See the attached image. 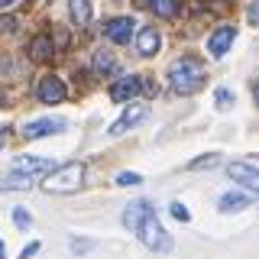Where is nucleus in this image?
<instances>
[{
    "label": "nucleus",
    "mask_w": 259,
    "mask_h": 259,
    "mask_svg": "<svg viewBox=\"0 0 259 259\" xmlns=\"http://www.w3.org/2000/svg\"><path fill=\"white\" fill-rule=\"evenodd\" d=\"M204 81H207V71L194 55H185V59L172 62V68H168V84H172L175 94H194L204 88Z\"/></svg>",
    "instance_id": "obj_1"
},
{
    "label": "nucleus",
    "mask_w": 259,
    "mask_h": 259,
    "mask_svg": "<svg viewBox=\"0 0 259 259\" xmlns=\"http://www.w3.org/2000/svg\"><path fill=\"white\" fill-rule=\"evenodd\" d=\"M133 233L140 237V243H143L146 249H152V253H168V249H172V237H168V230L159 224L156 207H149L140 217V224L133 227Z\"/></svg>",
    "instance_id": "obj_2"
},
{
    "label": "nucleus",
    "mask_w": 259,
    "mask_h": 259,
    "mask_svg": "<svg viewBox=\"0 0 259 259\" xmlns=\"http://www.w3.org/2000/svg\"><path fill=\"white\" fill-rule=\"evenodd\" d=\"M84 185V165L81 162H68V165H59L49 172V178L42 182V188L49 194H71Z\"/></svg>",
    "instance_id": "obj_3"
},
{
    "label": "nucleus",
    "mask_w": 259,
    "mask_h": 259,
    "mask_svg": "<svg viewBox=\"0 0 259 259\" xmlns=\"http://www.w3.org/2000/svg\"><path fill=\"white\" fill-rule=\"evenodd\" d=\"M227 175H230L237 185H243V188H249L253 194H259V168L256 165H249V162H230V165H227Z\"/></svg>",
    "instance_id": "obj_4"
},
{
    "label": "nucleus",
    "mask_w": 259,
    "mask_h": 259,
    "mask_svg": "<svg viewBox=\"0 0 259 259\" xmlns=\"http://www.w3.org/2000/svg\"><path fill=\"white\" fill-rule=\"evenodd\" d=\"M65 81L62 78H55V75H46L42 81H39V88H36V97L42 104H62L65 101Z\"/></svg>",
    "instance_id": "obj_5"
},
{
    "label": "nucleus",
    "mask_w": 259,
    "mask_h": 259,
    "mask_svg": "<svg viewBox=\"0 0 259 259\" xmlns=\"http://www.w3.org/2000/svg\"><path fill=\"white\" fill-rule=\"evenodd\" d=\"M146 117H149V107H146V104H130L123 110V117L110 126V136H120V133H126V130H133L136 123H143Z\"/></svg>",
    "instance_id": "obj_6"
},
{
    "label": "nucleus",
    "mask_w": 259,
    "mask_h": 259,
    "mask_svg": "<svg viewBox=\"0 0 259 259\" xmlns=\"http://www.w3.org/2000/svg\"><path fill=\"white\" fill-rule=\"evenodd\" d=\"M133 29H136L133 16H117V20H107V23H104V36H107L110 42H130Z\"/></svg>",
    "instance_id": "obj_7"
},
{
    "label": "nucleus",
    "mask_w": 259,
    "mask_h": 259,
    "mask_svg": "<svg viewBox=\"0 0 259 259\" xmlns=\"http://www.w3.org/2000/svg\"><path fill=\"white\" fill-rule=\"evenodd\" d=\"M233 39H237V29H233V26L214 29V32H210V39H207V52L214 55V59H221V55H227V49L233 46Z\"/></svg>",
    "instance_id": "obj_8"
},
{
    "label": "nucleus",
    "mask_w": 259,
    "mask_h": 259,
    "mask_svg": "<svg viewBox=\"0 0 259 259\" xmlns=\"http://www.w3.org/2000/svg\"><path fill=\"white\" fill-rule=\"evenodd\" d=\"M65 130V120H32V123L23 126V136L26 140H42V136H52V133H62Z\"/></svg>",
    "instance_id": "obj_9"
},
{
    "label": "nucleus",
    "mask_w": 259,
    "mask_h": 259,
    "mask_svg": "<svg viewBox=\"0 0 259 259\" xmlns=\"http://www.w3.org/2000/svg\"><path fill=\"white\" fill-rule=\"evenodd\" d=\"M140 91H143V78H136V75H126V78H120L117 84L110 88V101L123 104V101H130V97H136Z\"/></svg>",
    "instance_id": "obj_10"
},
{
    "label": "nucleus",
    "mask_w": 259,
    "mask_h": 259,
    "mask_svg": "<svg viewBox=\"0 0 259 259\" xmlns=\"http://www.w3.org/2000/svg\"><path fill=\"white\" fill-rule=\"evenodd\" d=\"M13 172H23V175L39 178V175L52 172V162H49V159H39V156H20V159L13 162Z\"/></svg>",
    "instance_id": "obj_11"
},
{
    "label": "nucleus",
    "mask_w": 259,
    "mask_h": 259,
    "mask_svg": "<svg viewBox=\"0 0 259 259\" xmlns=\"http://www.w3.org/2000/svg\"><path fill=\"white\" fill-rule=\"evenodd\" d=\"M162 49V36L152 26H146V29H140L136 32V52L140 55H146V59H149V55H156Z\"/></svg>",
    "instance_id": "obj_12"
},
{
    "label": "nucleus",
    "mask_w": 259,
    "mask_h": 259,
    "mask_svg": "<svg viewBox=\"0 0 259 259\" xmlns=\"http://www.w3.org/2000/svg\"><path fill=\"white\" fill-rule=\"evenodd\" d=\"M146 10H152L162 20H175L178 16V0H140Z\"/></svg>",
    "instance_id": "obj_13"
},
{
    "label": "nucleus",
    "mask_w": 259,
    "mask_h": 259,
    "mask_svg": "<svg viewBox=\"0 0 259 259\" xmlns=\"http://www.w3.org/2000/svg\"><path fill=\"white\" fill-rule=\"evenodd\" d=\"M29 55H32V62H49L55 55V46H52V39L49 36H36L29 42Z\"/></svg>",
    "instance_id": "obj_14"
},
{
    "label": "nucleus",
    "mask_w": 259,
    "mask_h": 259,
    "mask_svg": "<svg viewBox=\"0 0 259 259\" xmlns=\"http://www.w3.org/2000/svg\"><path fill=\"white\" fill-rule=\"evenodd\" d=\"M249 204V198L243 191H227L221 194V201H217V207H221V214H233V210H243Z\"/></svg>",
    "instance_id": "obj_15"
},
{
    "label": "nucleus",
    "mask_w": 259,
    "mask_h": 259,
    "mask_svg": "<svg viewBox=\"0 0 259 259\" xmlns=\"http://www.w3.org/2000/svg\"><path fill=\"white\" fill-rule=\"evenodd\" d=\"M68 10H71V20L78 26H88V20H91V0H68Z\"/></svg>",
    "instance_id": "obj_16"
},
{
    "label": "nucleus",
    "mask_w": 259,
    "mask_h": 259,
    "mask_svg": "<svg viewBox=\"0 0 259 259\" xmlns=\"http://www.w3.org/2000/svg\"><path fill=\"white\" fill-rule=\"evenodd\" d=\"M94 71H97V75H113V71H117V59H113L107 49L94 52Z\"/></svg>",
    "instance_id": "obj_17"
},
{
    "label": "nucleus",
    "mask_w": 259,
    "mask_h": 259,
    "mask_svg": "<svg viewBox=\"0 0 259 259\" xmlns=\"http://www.w3.org/2000/svg\"><path fill=\"white\" fill-rule=\"evenodd\" d=\"M32 182H36L32 175H23V172H10V175L4 178V188H10V191H23V188H32Z\"/></svg>",
    "instance_id": "obj_18"
},
{
    "label": "nucleus",
    "mask_w": 259,
    "mask_h": 259,
    "mask_svg": "<svg viewBox=\"0 0 259 259\" xmlns=\"http://www.w3.org/2000/svg\"><path fill=\"white\" fill-rule=\"evenodd\" d=\"M217 165H221V156H217V152H210V156H201V159L188 162L191 172H201V168H217Z\"/></svg>",
    "instance_id": "obj_19"
},
{
    "label": "nucleus",
    "mask_w": 259,
    "mask_h": 259,
    "mask_svg": "<svg viewBox=\"0 0 259 259\" xmlns=\"http://www.w3.org/2000/svg\"><path fill=\"white\" fill-rule=\"evenodd\" d=\"M168 210H172V217H175V221H182V224H188V221H191L188 207H185L182 201H172V207H168Z\"/></svg>",
    "instance_id": "obj_20"
},
{
    "label": "nucleus",
    "mask_w": 259,
    "mask_h": 259,
    "mask_svg": "<svg viewBox=\"0 0 259 259\" xmlns=\"http://www.w3.org/2000/svg\"><path fill=\"white\" fill-rule=\"evenodd\" d=\"M13 224L20 227V230H29L32 217H29V214H26V210H23V207H16V210H13Z\"/></svg>",
    "instance_id": "obj_21"
},
{
    "label": "nucleus",
    "mask_w": 259,
    "mask_h": 259,
    "mask_svg": "<svg viewBox=\"0 0 259 259\" xmlns=\"http://www.w3.org/2000/svg\"><path fill=\"white\" fill-rule=\"evenodd\" d=\"M214 101H217V107H221V110H227V107H230V104H233V94L227 91V88H217Z\"/></svg>",
    "instance_id": "obj_22"
},
{
    "label": "nucleus",
    "mask_w": 259,
    "mask_h": 259,
    "mask_svg": "<svg viewBox=\"0 0 259 259\" xmlns=\"http://www.w3.org/2000/svg\"><path fill=\"white\" fill-rule=\"evenodd\" d=\"M143 182V175H136V172H120L117 175V185H140Z\"/></svg>",
    "instance_id": "obj_23"
},
{
    "label": "nucleus",
    "mask_w": 259,
    "mask_h": 259,
    "mask_svg": "<svg viewBox=\"0 0 259 259\" xmlns=\"http://www.w3.org/2000/svg\"><path fill=\"white\" fill-rule=\"evenodd\" d=\"M16 16H0V32H16Z\"/></svg>",
    "instance_id": "obj_24"
},
{
    "label": "nucleus",
    "mask_w": 259,
    "mask_h": 259,
    "mask_svg": "<svg viewBox=\"0 0 259 259\" xmlns=\"http://www.w3.org/2000/svg\"><path fill=\"white\" fill-rule=\"evenodd\" d=\"M246 20L253 23V26H259V0H253V4L246 7Z\"/></svg>",
    "instance_id": "obj_25"
},
{
    "label": "nucleus",
    "mask_w": 259,
    "mask_h": 259,
    "mask_svg": "<svg viewBox=\"0 0 259 259\" xmlns=\"http://www.w3.org/2000/svg\"><path fill=\"white\" fill-rule=\"evenodd\" d=\"M91 246H94L91 240H71V253H88Z\"/></svg>",
    "instance_id": "obj_26"
},
{
    "label": "nucleus",
    "mask_w": 259,
    "mask_h": 259,
    "mask_svg": "<svg viewBox=\"0 0 259 259\" xmlns=\"http://www.w3.org/2000/svg\"><path fill=\"white\" fill-rule=\"evenodd\" d=\"M39 253V243H29V246H23V253H20V259H32Z\"/></svg>",
    "instance_id": "obj_27"
},
{
    "label": "nucleus",
    "mask_w": 259,
    "mask_h": 259,
    "mask_svg": "<svg viewBox=\"0 0 259 259\" xmlns=\"http://www.w3.org/2000/svg\"><path fill=\"white\" fill-rule=\"evenodd\" d=\"M253 101L259 104V81H256V84H253Z\"/></svg>",
    "instance_id": "obj_28"
},
{
    "label": "nucleus",
    "mask_w": 259,
    "mask_h": 259,
    "mask_svg": "<svg viewBox=\"0 0 259 259\" xmlns=\"http://www.w3.org/2000/svg\"><path fill=\"white\" fill-rule=\"evenodd\" d=\"M7 256V246H4V243H0V259H4Z\"/></svg>",
    "instance_id": "obj_29"
},
{
    "label": "nucleus",
    "mask_w": 259,
    "mask_h": 259,
    "mask_svg": "<svg viewBox=\"0 0 259 259\" xmlns=\"http://www.w3.org/2000/svg\"><path fill=\"white\" fill-rule=\"evenodd\" d=\"M13 4V0H0V7H10Z\"/></svg>",
    "instance_id": "obj_30"
},
{
    "label": "nucleus",
    "mask_w": 259,
    "mask_h": 259,
    "mask_svg": "<svg viewBox=\"0 0 259 259\" xmlns=\"http://www.w3.org/2000/svg\"><path fill=\"white\" fill-rule=\"evenodd\" d=\"M0 146H4V133H0Z\"/></svg>",
    "instance_id": "obj_31"
}]
</instances>
